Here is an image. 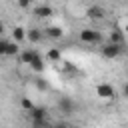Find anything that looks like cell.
<instances>
[{
  "instance_id": "6da1fadb",
  "label": "cell",
  "mask_w": 128,
  "mask_h": 128,
  "mask_svg": "<svg viewBox=\"0 0 128 128\" xmlns=\"http://www.w3.org/2000/svg\"><path fill=\"white\" fill-rule=\"evenodd\" d=\"M30 120H32V126H36V128L50 126V118H48V112L44 106H34L30 110Z\"/></svg>"
},
{
  "instance_id": "7a4b0ae2",
  "label": "cell",
  "mask_w": 128,
  "mask_h": 128,
  "mask_svg": "<svg viewBox=\"0 0 128 128\" xmlns=\"http://www.w3.org/2000/svg\"><path fill=\"white\" fill-rule=\"evenodd\" d=\"M80 40L86 42V44H96V42L102 40V34L94 28H84V30H80Z\"/></svg>"
},
{
  "instance_id": "3957f363",
  "label": "cell",
  "mask_w": 128,
  "mask_h": 128,
  "mask_svg": "<svg viewBox=\"0 0 128 128\" xmlns=\"http://www.w3.org/2000/svg\"><path fill=\"white\" fill-rule=\"evenodd\" d=\"M58 110H60L64 116H72V114H74V110H76V104H74V100H72V98L62 96V98L58 100Z\"/></svg>"
},
{
  "instance_id": "277c9868",
  "label": "cell",
  "mask_w": 128,
  "mask_h": 128,
  "mask_svg": "<svg viewBox=\"0 0 128 128\" xmlns=\"http://www.w3.org/2000/svg\"><path fill=\"white\" fill-rule=\"evenodd\" d=\"M96 94H98L102 100H112V98L116 96V90L112 88V84L102 82V84H98V86H96Z\"/></svg>"
},
{
  "instance_id": "5b68a950",
  "label": "cell",
  "mask_w": 128,
  "mask_h": 128,
  "mask_svg": "<svg viewBox=\"0 0 128 128\" xmlns=\"http://www.w3.org/2000/svg\"><path fill=\"white\" fill-rule=\"evenodd\" d=\"M120 52H122V44L108 42L106 46H102V56H104V58H118Z\"/></svg>"
},
{
  "instance_id": "8992f818",
  "label": "cell",
  "mask_w": 128,
  "mask_h": 128,
  "mask_svg": "<svg viewBox=\"0 0 128 128\" xmlns=\"http://www.w3.org/2000/svg\"><path fill=\"white\" fill-rule=\"evenodd\" d=\"M86 16H88L90 20H102V18L106 16V12H104V8H102V6H98V4H92V6H88V10H86Z\"/></svg>"
},
{
  "instance_id": "52a82bcc",
  "label": "cell",
  "mask_w": 128,
  "mask_h": 128,
  "mask_svg": "<svg viewBox=\"0 0 128 128\" xmlns=\"http://www.w3.org/2000/svg\"><path fill=\"white\" fill-rule=\"evenodd\" d=\"M32 14H34L36 18H50V16L54 14V10H52L50 6H46V4H42V6L32 8Z\"/></svg>"
},
{
  "instance_id": "ba28073f",
  "label": "cell",
  "mask_w": 128,
  "mask_h": 128,
  "mask_svg": "<svg viewBox=\"0 0 128 128\" xmlns=\"http://www.w3.org/2000/svg\"><path fill=\"white\" fill-rule=\"evenodd\" d=\"M44 34L48 36V38H52V40H58V38H62V28L60 26H48L46 30H44Z\"/></svg>"
},
{
  "instance_id": "9c48e42d",
  "label": "cell",
  "mask_w": 128,
  "mask_h": 128,
  "mask_svg": "<svg viewBox=\"0 0 128 128\" xmlns=\"http://www.w3.org/2000/svg\"><path fill=\"white\" fill-rule=\"evenodd\" d=\"M42 36H44V34H42L38 28H30V30H26V38H28L32 44H38V42L42 40Z\"/></svg>"
},
{
  "instance_id": "30bf717a",
  "label": "cell",
  "mask_w": 128,
  "mask_h": 128,
  "mask_svg": "<svg viewBox=\"0 0 128 128\" xmlns=\"http://www.w3.org/2000/svg\"><path fill=\"white\" fill-rule=\"evenodd\" d=\"M36 52H38V50H32V48L22 50V52L18 54V56H20V62H22V64H30V62H32V58L36 56Z\"/></svg>"
},
{
  "instance_id": "8fae6325",
  "label": "cell",
  "mask_w": 128,
  "mask_h": 128,
  "mask_svg": "<svg viewBox=\"0 0 128 128\" xmlns=\"http://www.w3.org/2000/svg\"><path fill=\"white\" fill-rule=\"evenodd\" d=\"M34 86H36L40 92H48V90H50V82H48L46 78H42V76H36V78H34Z\"/></svg>"
},
{
  "instance_id": "7c38bea8",
  "label": "cell",
  "mask_w": 128,
  "mask_h": 128,
  "mask_svg": "<svg viewBox=\"0 0 128 128\" xmlns=\"http://www.w3.org/2000/svg\"><path fill=\"white\" fill-rule=\"evenodd\" d=\"M30 66H32V70H34V72H42V70H44V60H42V56H40L38 52H36V56L32 58Z\"/></svg>"
},
{
  "instance_id": "4fadbf2b",
  "label": "cell",
  "mask_w": 128,
  "mask_h": 128,
  "mask_svg": "<svg viewBox=\"0 0 128 128\" xmlns=\"http://www.w3.org/2000/svg\"><path fill=\"white\" fill-rule=\"evenodd\" d=\"M110 42H114V44H122V42H124V32L118 30V28H114V30L110 32Z\"/></svg>"
},
{
  "instance_id": "5bb4252c",
  "label": "cell",
  "mask_w": 128,
  "mask_h": 128,
  "mask_svg": "<svg viewBox=\"0 0 128 128\" xmlns=\"http://www.w3.org/2000/svg\"><path fill=\"white\" fill-rule=\"evenodd\" d=\"M12 36H14V40H16V42H22V40L26 38V30H24L22 26H16V28L12 30Z\"/></svg>"
},
{
  "instance_id": "9a60e30c",
  "label": "cell",
  "mask_w": 128,
  "mask_h": 128,
  "mask_svg": "<svg viewBox=\"0 0 128 128\" xmlns=\"http://www.w3.org/2000/svg\"><path fill=\"white\" fill-rule=\"evenodd\" d=\"M16 54H20L18 42H8L6 44V56H16Z\"/></svg>"
},
{
  "instance_id": "2e32d148",
  "label": "cell",
  "mask_w": 128,
  "mask_h": 128,
  "mask_svg": "<svg viewBox=\"0 0 128 128\" xmlns=\"http://www.w3.org/2000/svg\"><path fill=\"white\" fill-rule=\"evenodd\" d=\"M46 56H48V60H52V62H58V60L62 58V54H60V50H58V48H50Z\"/></svg>"
},
{
  "instance_id": "e0dca14e",
  "label": "cell",
  "mask_w": 128,
  "mask_h": 128,
  "mask_svg": "<svg viewBox=\"0 0 128 128\" xmlns=\"http://www.w3.org/2000/svg\"><path fill=\"white\" fill-rule=\"evenodd\" d=\"M20 106H22V108H24L26 112H30V110H32V108H34L36 104H34V102L30 100V98H22V100H20Z\"/></svg>"
},
{
  "instance_id": "ac0fdd59",
  "label": "cell",
  "mask_w": 128,
  "mask_h": 128,
  "mask_svg": "<svg viewBox=\"0 0 128 128\" xmlns=\"http://www.w3.org/2000/svg\"><path fill=\"white\" fill-rule=\"evenodd\" d=\"M64 72H66V74H76L78 70H76V66H74L72 62H64Z\"/></svg>"
},
{
  "instance_id": "d6986e66",
  "label": "cell",
  "mask_w": 128,
  "mask_h": 128,
  "mask_svg": "<svg viewBox=\"0 0 128 128\" xmlns=\"http://www.w3.org/2000/svg\"><path fill=\"white\" fill-rule=\"evenodd\" d=\"M18 6H20L22 10H26V8L32 6V0H18Z\"/></svg>"
},
{
  "instance_id": "ffe728a7",
  "label": "cell",
  "mask_w": 128,
  "mask_h": 128,
  "mask_svg": "<svg viewBox=\"0 0 128 128\" xmlns=\"http://www.w3.org/2000/svg\"><path fill=\"white\" fill-rule=\"evenodd\" d=\"M6 44H8V42L0 38V56H6Z\"/></svg>"
},
{
  "instance_id": "44dd1931",
  "label": "cell",
  "mask_w": 128,
  "mask_h": 128,
  "mask_svg": "<svg viewBox=\"0 0 128 128\" xmlns=\"http://www.w3.org/2000/svg\"><path fill=\"white\" fill-rule=\"evenodd\" d=\"M122 94L128 98V84H124V88H122Z\"/></svg>"
},
{
  "instance_id": "7402d4cb",
  "label": "cell",
  "mask_w": 128,
  "mask_h": 128,
  "mask_svg": "<svg viewBox=\"0 0 128 128\" xmlns=\"http://www.w3.org/2000/svg\"><path fill=\"white\" fill-rule=\"evenodd\" d=\"M2 32H4V24L0 22V36H2Z\"/></svg>"
},
{
  "instance_id": "603a6c76",
  "label": "cell",
  "mask_w": 128,
  "mask_h": 128,
  "mask_svg": "<svg viewBox=\"0 0 128 128\" xmlns=\"http://www.w3.org/2000/svg\"><path fill=\"white\" fill-rule=\"evenodd\" d=\"M124 34H126V36H128V24H126V28H124Z\"/></svg>"
},
{
  "instance_id": "cb8c5ba5",
  "label": "cell",
  "mask_w": 128,
  "mask_h": 128,
  "mask_svg": "<svg viewBox=\"0 0 128 128\" xmlns=\"http://www.w3.org/2000/svg\"><path fill=\"white\" fill-rule=\"evenodd\" d=\"M114 2H118V4H122V2H124V0H114Z\"/></svg>"
}]
</instances>
